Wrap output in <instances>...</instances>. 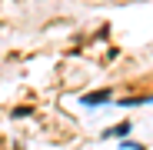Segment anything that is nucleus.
Returning <instances> with one entry per match:
<instances>
[{"label":"nucleus","mask_w":153,"mask_h":150,"mask_svg":"<svg viewBox=\"0 0 153 150\" xmlns=\"http://www.w3.org/2000/svg\"><path fill=\"white\" fill-rule=\"evenodd\" d=\"M117 134H130V123H120V127H113V130H107L103 137H117Z\"/></svg>","instance_id":"obj_2"},{"label":"nucleus","mask_w":153,"mask_h":150,"mask_svg":"<svg viewBox=\"0 0 153 150\" xmlns=\"http://www.w3.org/2000/svg\"><path fill=\"white\" fill-rule=\"evenodd\" d=\"M107 100H110V90H97V93H83L80 104L83 107H97V104H107Z\"/></svg>","instance_id":"obj_1"}]
</instances>
